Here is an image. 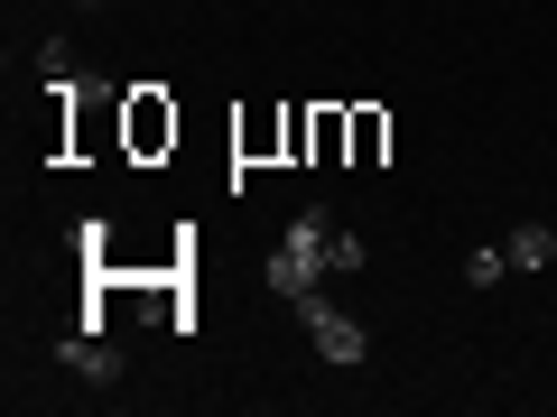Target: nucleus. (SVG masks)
Masks as SVG:
<instances>
[{
  "instance_id": "obj_3",
  "label": "nucleus",
  "mask_w": 557,
  "mask_h": 417,
  "mask_svg": "<svg viewBox=\"0 0 557 417\" xmlns=\"http://www.w3.org/2000/svg\"><path fill=\"white\" fill-rule=\"evenodd\" d=\"M298 316H307V334H317V353H325V362H344V371H354V362L372 353V334H362V325L344 316V306H325V298H298Z\"/></svg>"
},
{
  "instance_id": "obj_9",
  "label": "nucleus",
  "mask_w": 557,
  "mask_h": 417,
  "mask_svg": "<svg viewBox=\"0 0 557 417\" xmlns=\"http://www.w3.org/2000/svg\"><path fill=\"white\" fill-rule=\"evenodd\" d=\"M502 269H511V251H502V241H483V251H465V288H502Z\"/></svg>"
},
{
  "instance_id": "obj_6",
  "label": "nucleus",
  "mask_w": 557,
  "mask_h": 417,
  "mask_svg": "<svg viewBox=\"0 0 557 417\" xmlns=\"http://www.w3.org/2000/svg\"><path fill=\"white\" fill-rule=\"evenodd\" d=\"M502 251H511V269H548V260H557V232H548V223H520Z\"/></svg>"
},
{
  "instance_id": "obj_7",
  "label": "nucleus",
  "mask_w": 557,
  "mask_h": 417,
  "mask_svg": "<svg viewBox=\"0 0 557 417\" xmlns=\"http://www.w3.org/2000/svg\"><path fill=\"white\" fill-rule=\"evenodd\" d=\"M270 149H288V112H251L242 121V159H270Z\"/></svg>"
},
{
  "instance_id": "obj_4",
  "label": "nucleus",
  "mask_w": 557,
  "mask_h": 417,
  "mask_svg": "<svg viewBox=\"0 0 557 417\" xmlns=\"http://www.w3.org/2000/svg\"><path fill=\"white\" fill-rule=\"evenodd\" d=\"M57 362H65V371H84V380H121V353L102 343V325H84V334H65V343H57Z\"/></svg>"
},
{
  "instance_id": "obj_8",
  "label": "nucleus",
  "mask_w": 557,
  "mask_h": 417,
  "mask_svg": "<svg viewBox=\"0 0 557 417\" xmlns=\"http://www.w3.org/2000/svg\"><path fill=\"white\" fill-rule=\"evenodd\" d=\"M38 75L57 84V93H84V84H75V38H47L38 47Z\"/></svg>"
},
{
  "instance_id": "obj_2",
  "label": "nucleus",
  "mask_w": 557,
  "mask_h": 417,
  "mask_svg": "<svg viewBox=\"0 0 557 417\" xmlns=\"http://www.w3.org/2000/svg\"><path fill=\"white\" fill-rule=\"evenodd\" d=\"M168 139H177V102H168L159 84H131V93H121V149H131V159H159Z\"/></svg>"
},
{
  "instance_id": "obj_10",
  "label": "nucleus",
  "mask_w": 557,
  "mask_h": 417,
  "mask_svg": "<svg viewBox=\"0 0 557 417\" xmlns=\"http://www.w3.org/2000/svg\"><path fill=\"white\" fill-rule=\"evenodd\" d=\"M307 159H317V167L344 159V112H317V149H307Z\"/></svg>"
},
{
  "instance_id": "obj_1",
  "label": "nucleus",
  "mask_w": 557,
  "mask_h": 417,
  "mask_svg": "<svg viewBox=\"0 0 557 417\" xmlns=\"http://www.w3.org/2000/svg\"><path fill=\"white\" fill-rule=\"evenodd\" d=\"M325 251H335V214H298V223H288V241L270 251V288H278L288 306L317 298V269H335Z\"/></svg>"
},
{
  "instance_id": "obj_5",
  "label": "nucleus",
  "mask_w": 557,
  "mask_h": 417,
  "mask_svg": "<svg viewBox=\"0 0 557 417\" xmlns=\"http://www.w3.org/2000/svg\"><path fill=\"white\" fill-rule=\"evenodd\" d=\"M381 149H391V121L362 102V112H344V159L354 167H381Z\"/></svg>"
},
{
  "instance_id": "obj_11",
  "label": "nucleus",
  "mask_w": 557,
  "mask_h": 417,
  "mask_svg": "<svg viewBox=\"0 0 557 417\" xmlns=\"http://www.w3.org/2000/svg\"><path fill=\"white\" fill-rule=\"evenodd\" d=\"M75 10H102V0H75Z\"/></svg>"
}]
</instances>
